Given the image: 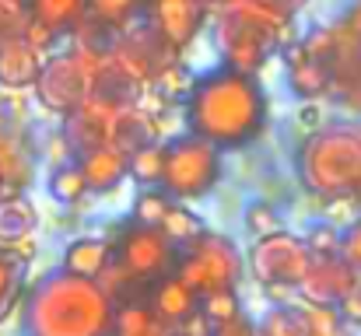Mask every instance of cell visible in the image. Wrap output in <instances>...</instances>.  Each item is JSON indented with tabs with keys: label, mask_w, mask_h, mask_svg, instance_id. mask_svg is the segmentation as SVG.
I'll list each match as a JSON object with an SVG mask.
<instances>
[{
	"label": "cell",
	"mask_w": 361,
	"mask_h": 336,
	"mask_svg": "<svg viewBox=\"0 0 361 336\" xmlns=\"http://www.w3.org/2000/svg\"><path fill=\"white\" fill-rule=\"evenodd\" d=\"M186 133L214 144L218 151H235L252 144L267 126V92L256 74L232 67H214L193 77L190 95L183 99Z\"/></svg>",
	"instance_id": "obj_1"
},
{
	"label": "cell",
	"mask_w": 361,
	"mask_h": 336,
	"mask_svg": "<svg viewBox=\"0 0 361 336\" xmlns=\"http://www.w3.org/2000/svg\"><path fill=\"white\" fill-rule=\"evenodd\" d=\"M113 323L116 301L99 280L67 270L42 277L21 305L25 336H113Z\"/></svg>",
	"instance_id": "obj_2"
},
{
	"label": "cell",
	"mask_w": 361,
	"mask_h": 336,
	"mask_svg": "<svg viewBox=\"0 0 361 336\" xmlns=\"http://www.w3.org/2000/svg\"><path fill=\"white\" fill-rule=\"evenodd\" d=\"M298 179L319 200L355 197L361 189V123H326L298 147Z\"/></svg>",
	"instance_id": "obj_3"
},
{
	"label": "cell",
	"mask_w": 361,
	"mask_h": 336,
	"mask_svg": "<svg viewBox=\"0 0 361 336\" xmlns=\"http://www.w3.org/2000/svg\"><path fill=\"white\" fill-rule=\"evenodd\" d=\"M284 25L249 11L245 4L214 14V42L221 49V67L242 74H259V67L281 49Z\"/></svg>",
	"instance_id": "obj_4"
},
{
	"label": "cell",
	"mask_w": 361,
	"mask_h": 336,
	"mask_svg": "<svg viewBox=\"0 0 361 336\" xmlns=\"http://www.w3.org/2000/svg\"><path fill=\"white\" fill-rule=\"evenodd\" d=\"M221 182V151L197 133H179L165 140V165H161V189L176 204L204 200Z\"/></svg>",
	"instance_id": "obj_5"
},
{
	"label": "cell",
	"mask_w": 361,
	"mask_h": 336,
	"mask_svg": "<svg viewBox=\"0 0 361 336\" xmlns=\"http://www.w3.org/2000/svg\"><path fill=\"white\" fill-rule=\"evenodd\" d=\"M197 298H207L214 291H235L245 273V259H242L239 245L228 235L218 231H204L197 242H190L186 249H179L176 270H172Z\"/></svg>",
	"instance_id": "obj_6"
},
{
	"label": "cell",
	"mask_w": 361,
	"mask_h": 336,
	"mask_svg": "<svg viewBox=\"0 0 361 336\" xmlns=\"http://www.w3.org/2000/svg\"><path fill=\"white\" fill-rule=\"evenodd\" d=\"M245 266H249L252 280L267 291H298L312 266V252H309L305 238H298L291 231H277L270 238L252 242Z\"/></svg>",
	"instance_id": "obj_7"
},
{
	"label": "cell",
	"mask_w": 361,
	"mask_h": 336,
	"mask_svg": "<svg viewBox=\"0 0 361 336\" xmlns=\"http://www.w3.org/2000/svg\"><path fill=\"white\" fill-rule=\"evenodd\" d=\"M92 67L95 60L85 56L81 49H63L56 56H46L39 81H35V99L46 112L56 116H71L88 102V88H92Z\"/></svg>",
	"instance_id": "obj_8"
},
{
	"label": "cell",
	"mask_w": 361,
	"mask_h": 336,
	"mask_svg": "<svg viewBox=\"0 0 361 336\" xmlns=\"http://www.w3.org/2000/svg\"><path fill=\"white\" fill-rule=\"evenodd\" d=\"M176 259H179V249L158 228L126 221L113 238V263L144 287L158 277H169L176 270Z\"/></svg>",
	"instance_id": "obj_9"
},
{
	"label": "cell",
	"mask_w": 361,
	"mask_h": 336,
	"mask_svg": "<svg viewBox=\"0 0 361 336\" xmlns=\"http://www.w3.org/2000/svg\"><path fill=\"white\" fill-rule=\"evenodd\" d=\"M284 74L295 95L319 99L337 85V42L330 28L305 35L302 42L284 49Z\"/></svg>",
	"instance_id": "obj_10"
},
{
	"label": "cell",
	"mask_w": 361,
	"mask_h": 336,
	"mask_svg": "<svg viewBox=\"0 0 361 336\" xmlns=\"http://www.w3.org/2000/svg\"><path fill=\"white\" fill-rule=\"evenodd\" d=\"M144 88L147 85L140 77H133L109 53V56L95 60V67H92V88H88V102L85 106L92 112H99V116H106V119H113L116 112L140 106Z\"/></svg>",
	"instance_id": "obj_11"
},
{
	"label": "cell",
	"mask_w": 361,
	"mask_h": 336,
	"mask_svg": "<svg viewBox=\"0 0 361 336\" xmlns=\"http://www.w3.org/2000/svg\"><path fill=\"white\" fill-rule=\"evenodd\" d=\"M140 18L165 46L183 53L200 35V28L207 21V11L200 7V0H144Z\"/></svg>",
	"instance_id": "obj_12"
},
{
	"label": "cell",
	"mask_w": 361,
	"mask_h": 336,
	"mask_svg": "<svg viewBox=\"0 0 361 336\" xmlns=\"http://www.w3.org/2000/svg\"><path fill=\"white\" fill-rule=\"evenodd\" d=\"M113 56L120 60L133 77H140L144 85H151L161 70H169L172 63H179V53L172 46H165L147 25H137V28L126 25L123 32H116Z\"/></svg>",
	"instance_id": "obj_13"
},
{
	"label": "cell",
	"mask_w": 361,
	"mask_h": 336,
	"mask_svg": "<svg viewBox=\"0 0 361 336\" xmlns=\"http://www.w3.org/2000/svg\"><path fill=\"white\" fill-rule=\"evenodd\" d=\"M358 287H361V273L351 263H344V256L337 252V256H312V266H309L298 294H302L305 305H330V309H337Z\"/></svg>",
	"instance_id": "obj_14"
},
{
	"label": "cell",
	"mask_w": 361,
	"mask_h": 336,
	"mask_svg": "<svg viewBox=\"0 0 361 336\" xmlns=\"http://www.w3.org/2000/svg\"><path fill=\"white\" fill-rule=\"evenodd\" d=\"M88 18V0H28V32L25 39L46 49L60 35H74Z\"/></svg>",
	"instance_id": "obj_15"
},
{
	"label": "cell",
	"mask_w": 361,
	"mask_h": 336,
	"mask_svg": "<svg viewBox=\"0 0 361 336\" xmlns=\"http://www.w3.org/2000/svg\"><path fill=\"white\" fill-rule=\"evenodd\" d=\"M144 305H147L151 316H154L161 326H169V330H183L190 319L200 316V298H197L176 273L151 280L147 291H144Z\"/></svg>",
	"instance_id": "obj_16"
},
{
	"label": "cell",
	"mask_w": 361,
	"mask_h": 336,
	"mask_svg": "<svg viewBox=\"0 0 361 336\" xmlns=\"http://www.w3.org/2000/svg\"><path fill=\"white\" fill-rule=\"evenodd\" d=\"M46 63V49H39L28 39H11L0 46V88L4 92H25L35 88L39 70Z\"/></svg>",
	"instance_id": "obj_17"
},
{
	"label": "cell",
	"mask_w": 361,
	"mask_h": 336,
	"mask_svg": "<svg viewBox=\"0 0 361 336\" xmlns=\"http://www.w3.org/2000/svg\"><path fill=\"white\" fill-rule=\"evenodd\" d=\"M85 182H88V193H113L126 179V154H120L116 147L102 144L95 151H85L74 158Z\"/></svg>",
	"instance_id": "obj_18"
},
{
	"label": "cell",
	"mask_w": 361,
	"mask_h": 336,
	"mask_svg": "<svg viewBox=\"0 0 361 336\" xmlns=\"http://www.w3.org/2000/svg\"><path fill=\"white\" fill-rule=\"evenodd\" d=\"M154 140H158V123L140 106L123 109L109 119V147H116L120 154H133V151H140Z\"/></svg>",
	"instance_id": "obj_19"
},
{
	"label": "cell",
	"mask_w": 361,
	"mask_h": 336,
	"mask_svg": "<svg viewBox=\"0 0 361 336\" xmlns=\"http://www.w3.org/2000/svg\"><path fill=\"white\" fill-rule=\"evenodd\" d=\"M109 263H113V242H109V238L85 235V238H74V242L67 245L60 270H67V273H74V277L99 280Z\"/></svg>",
	"instance_id": "obj_20"
},
{
	"label": "cell",
	"mask_w": 361,
	"mask_h": 336,
	"mask_svg": "<svg viewBox=\"0 0 361 336\" xmlns=\"http://www.w3.org/2000/svg\"><path fill=\"white\" fill-rule=\"evenodd\" d=\"M39 224L35 204L21 193V189H7L0 193V245H21L32 238Z\"/></svg>",
	"instance_id": "obj_21"
},
{
	"label": "cell",
	"mask_w": 361,
	"mask_h": 336,
	"mask_svg": "<svg viewBox=\"0 0 361 336\" xmlns=\"http://www.w3.org/2000/svg\"><path fill=\"white\" fill-rule=\"evenodd\" d=\"M63 140H67L74 158L85 151H95V147L109 144V119L92 112L88 106H81L78 112L63 116Z\"/></svg>",
	"instance_id": "obj_22"
},
{
	"label": "cell",
	"mask_w": 361,
	"mask_h": 336,
	"mask_svg": "<svg viewBox=\"0 0 361 336\" xmlns=\"http://www.w3.org/2000/svg\"><path fill=\"white\" fill-rule=\"evenodd\" d=\"M113 336H179V330L161 326L144 301H126V305H116Z\"/></svg>",
	"instance_id": "obj_23"
},
{
	"label": "cell",
	"mask_w": 361,
	"mask_h": 336,
	"mask_svg": "<svg viewBox=\"0 0 361 336\" xmlns=\"http://www.w3.org/2000/svg\"><path fill=\"white\" fill-rule=\"evenodd\" d=\"M158 231L176 245V249H186L190 242H197L207 228L200 221V214L190 211V204H172V211L165 214V221L158 224Z\"/></svg>",
	"instance_id": "obj_24"
},
{
	"label": "cell",
	"mask_w": 361,
	"mask_h": 336,
	"mask_svg": "<svg viewBox=\"0 0 361 336\" xmlns=\"http://www.w3.org/2000/svg\"><path fill=\"white\" fill-rule=\"evenodd\" d=\"M161 165H165V144L154 140V144L126 154V179L140 182L144 189L147 186H158L161 182Z\"/></svg>",
	"instance_id": "obj_25"
},
{
	"label": "cell",
	"mask_w": 361,
	"mask_h": 336,
	"mask_svg": "<svg viewBox=\"0 0 361 336\" xmlns=\"http://www.w3.org/2000/svg\"><path fill=\"white\" fill-rule=\"evenodd\" d=\"M140 11H144V0H88V18L113 32H123L126 25H133Z\"/></svg>",
	"instance_id": "obj_26"
},
{
	"label": "cell",
	"mask_w": 361,
	"mask_h": 336,
	"mask_svg": "<svg viewBox=\"0 0 361 336\" xmlns=\"http://www.w3.org/2000/svg\"><path fill=\"white\" fill-rule=\"evenodd\" d=\"M49 197L56 204H78L88 197V182H85L78 161H63L49 172Z\"/></svg>",
	"instance_id": "obj_27"
},
{
	"label": "cell",
	"mask_w": 361,
	"mask_h": 336,
	"mask_svg": "<svg viewBox=\"0 0 361 336\" xmlns=\"http://www.w3.org/2000/svg\"><path fill=\"white\" fill-rule=\"evenodd\" d=\"M172 204H176V200H172L161 186H147V189L137 193L133 211H130V221L144 224V228H158V224L165 221V214L172 211Z\"/></svg>",
	"instance_id": "obj_28"
},
{
	"label": "cell",
	"mask_w": 361,
	"mask_h": 336,
	"mask_svg": "<svg viewBox=\"0 0 361 336\" xmlns=\"http://www.w3.org/2000/svg\"><path fill=\"white\" fill-rule=\"evenodd\" d=\"M239 316H242L239 287H235V291H214V294L200 298V319H204L211 330H218V326H225V323H232V319H239Z\"/></svg>",
	"instance_id": "obj_29"
},
{
	"label": "cell",
	"mask_w": 361,
	"mask_h": 336,
	"mask_svg": "<svg viewBox=\"0 0 361 336\" xmlns=\"http://www.w3.org/2000/svg\"><path fill=\"white\" fill-rule=\"evenodd\" d=\"M21 266H25V252L18 245H0V309L14 294L18 277H21Z\"/></svg>",
	"instance_id": "obj_30"
},
{
	"label": "cell",
	"mask_w": 361,
	"mask_h": 336,
	"mask_svg": "<svg viewBox=\"0 0 361 336\" xmlns=\"http://www.w3.org/2000/svg\"><path fill=\"white\" fill-rule=\"evenodd\" d=\"M151 85L158 88V95H161V99H169V102H183V99L190 95L193 77L183 70V60H179V63H172L169 70H161V74H158Z\"/></svg>",
	"instance_id": "obj_31"
},
{
	"label": "cell",
	"mask_w": 361,
	"mask_h": 336,
	"mask_svg": "<svg viewBox=\"0 0 361 336\" xmlns=\"http://www.w3.org/2000/svg\"><path fill=\"white\" fill-rule=\"evenodd\" d=\"M249 11H256V14H263V18H270V21H277V25H288L295 14H302L305 11V4L309 0H242Z\"/></svg>",
	"instance_id": "obj_32"
},
{
	"label": "cell",
	"mask_w": 361,
	"mask_h": 336,
	"mask_svg": "<svg viewBox=\"0 0 361 336\" xmlns=\"http://www.w3.org/2000/svg\"><path fill=\"white\" fill-rule=\"evenodd\" d=\"M245 228L256 235V238H270L277 231H284V218L270 207V204H252L245 211Z\"/></svg>",
	"instance_id": "obj_33"
},
{
	"label": "cell",
	"mask_w": 361,
	"mask_h": 336,
	"mask_svg": "<svg viewBox=\"0 0 361 336\" xmlns=\"http://www.w3.org/2000/svg\"><path fill=\"white\" fill-rule=\"evenodd\" d=\"M341 238H344L341 228H334V224L323 221L305 235V245H309L312 256H337V252H341Z\"/></svg>",
	"instance_id": "obj_34"
},
{
	"label": "cell",
	"mask_w": 361,
	"mask_h": 336,
	"mask_svg": "<svg viewBox=\"0 0 361 336\" xmlns=\"http://www.w3.org/2000/svg\"><path fill=\"white\" fill-rule=\"evenodd\" d=\"M361 218V207H358V197H341V200H330L326 204V224L334 228H351V224Z\"/></svg>",
	"instance_id": "obj_35"
},
{
	"label": "cell",
	"mask_w": 361,
	"mask_h": 336,
	"mask_svg": "<svg viewBox=\"0 0 361 336\" xmlns=\"http://www.w3.org/2000/svg\"><path fill=\"white\" fill-rule=\"evenodd\" d=\"M341 256L344 263H351L361 273V218L351 228H344V238H341Z\"/></svg>",
	"instance_id": "obj_36"
},
{
	"label": "cell",
	"mask_w": 361,
	"mask_h": 336,
	"mask_svg": "<svg viewBox=\"0 0 361 336\" xmlns=\"http://www.w3.org/2000/svg\"><path fill=\"white\" fill-rule=\"evenodd\" d=\"M211 336H256V323H249L245 316H239V319H232V323L211 330Z\"/></svg>",
	"instance_id": "obj_37"
},
{
	"label": "cell",
	"mask_w": 361,
	"mask_h": 336,
	"mask_svg": "<svg viewBox=\"0 0 361 336\" xmlns=\"http://www.w3.org/2000/svg\"><path fill=\"white\" fill-rule=\"evenodd\" d=\"M242 0H200V7L207 11V14H221V11H232V7H239Z\"/></svg>",
	"instance_id": "obj_38"
},
{
	"label": "cell",
	"mask_w": 361,
	"mask_h": 336,
	"mask_svg": "<svg viewBox=\"0 0 361 336\" xmlns=\"http://www.w3.org/2000/svg\"><path fill=\"white\" fill-rule=\"evenodd\" d=\"M355 197H358V207H361V189H358V193H355Z\"/></svg>",
	"instance_id": "obj_39"
},
{
	"label": "cell",
	"mask_w": 361,
	"mask_h": 336,
	"mask_svg": "<svg viewBox=\"0 0 361 336\" xmlns=\"http://www.w3.org/2000/svg\"><path fill=\"white\" fill-rule=\"evenodd\" d=\"M305 336H323V333H305Z\"/></svg>",
	"instance_id": "obj_40"
},
{
	"label": "cell",
	"mask_w": 361,
	"mask_h": 336,
	"mask_svg": "<svg viewBox=\"0 0 361 336\" xmlns=\"http://www.w3.org/2000/svg\"><path fill=\"white\" fill-rule=\"evenodd\" d=\"M0 193H4V179H0Z\"/></svg>",
	"instance_id": "obj_41"
}]
</instances>
